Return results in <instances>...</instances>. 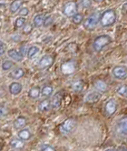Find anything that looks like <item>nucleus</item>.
I'll return each instance as SVG.
<instances>
[{
    "mask_svg": "<svg viewBox=\"0 0 127 151\" xmlns=\"http://www.w3.org/2000/svg\"><path fill=\"white\" fill-rule=\"evenodd\" d=\"M100 22L103 27H109L112 26L116 20V14L113 9L106 10L103 14L100 17Z\"/></svg>",
    "mask_w": 127,
    "mask_h": 151,
    "instance_id": "1",
    "label": "nucleus"
},
{
    "mask_svg": "<svg viewBox=\"0 0 127 151\" xmlns=\"http://www.w3.org/2000/svg\"><path fill=\"white\" fill-rule=\"evenodd\" d=\"M111 41H112V39H111V37L109 36H106V35L99 36V37H97L96 38H95V40L93 41V47L96 52H99L104 47H106L107 45H109L111 43Z\"/></svg>",
    "mask_w": 127,
    "mask_h": 151,
    "instance_id": "2",
    "label": "nucleus"
},
{
    "mask_svg": "<svg viewBox=\"0 0 127 151\" xmlns=\"http://www.w3.org/2000/svg\"><path fill=\"white\" fill-rule=\"evenodd\" d=\"M99 19H100V15L98 13H94L93 14L91 17H89L83 23V27L86 29L88 30H92L94 29L95 27H97V24L99 22Z\"/></svg>",
    "mask_w": 127,
    "mask_h": 151,
    "instance_id": "3",
    "label": "nucleus"
},
{
    "mask_svg": "<svg viewBox=\"0 0 127 151\" xmlns=\"http://www.w3.org/2000/svg\"><path fill=\"white\" fill-rule=\"evenodd\" d=\"M77 123L76 119L73 118H67L66 120L63 121V123L61 125V131L65 134H69L75 130Z\"/></svg>",
    "mask_w": 127,
    "mask_h": 151,
    "instance_id": "4",
    "label": "nucleus"
},
{
    "mask_svg": "<svg viewBox=\"0 0 127 151\" xmlns=\"http://www.w3.org/2000/svg\"><path fill=\"white\" fill-rule=\"evenodd\" d=\"M63 12L67 17H73L77 13V5L76 2H68L63 8Z\"/></svg>",
    "mask_w": 127,
    "mask_h": 151,
    "instance_id": "5",
    "label": "nucleus"
},
{
    "mask_svg": "<svg viewBox=\"0 0 127 151\" xmlns=\"http://www.w3.org/2000/svg\"><path fill=\"white\" fill-rule=\"evenodd\" d=\"M61 71L63 75H70L76 71V63L73 61H66L62 64Z\"/></svg>",
    "mask_w": 127,
    "mask_h": 151,
    "instance_id": "6",
    "label": "nucleus"
},
{
    "mask_svg": "<svg viewBox=\"0 0 127 151\" xmlns=\"http://www.w3.org/2000/svg\"><path fill=\"white\" fill-rule=\"evenodd\" d=\"M113 77L117 79H125L127 77V72H126V68L125 67H116L113 68Z\"/></svg>",
    "mask_w": 127,
    "mask_h": 151,
    "instance_id": "7",
    "label": "nucleus"
},
{
    "mask_svg": "<svg viewBox=\"0 0 127 151\" xmlns=\"http://www.w3.org/2000/svg\"><path fill=\"white\" fill-rule=\"evenodd\" d=\"M63 92L60 91L57 92L54 96H53V99L51 102V107H53L54 109H57L61 106V102L63 99Z\"/></svg>",
    "mask_w": 127,
    "mask_h": 151,
    "instance_id": "8",
    "label": "nucleus"
},
{
    "mask_svg": "<svg viewBox=\"0 0 127 151\" xmlns=\"http://www.w3.org/2000/svg\"><path fill=\"white\" fill-rule=\"evenodd\" d=\"M53 63H54V58H53L51 56H44L40 59V62H39V67L41 68H50Z\"/></svg>",
    "mask_w": 127,
    "mask_h": 151,
    "instance_id": "9",
    "label": "nucleus"
},
{
    "mask_svg": "<svg viewBox=\"0 0 127 151\" xmlns=\"http://www.w3.org/2000/svg\"><path fill=\"white\" fill-rule=\"evenodd\" d=\"M116 109H117V103L115 100L111 99L105 104V111L108 115H113L116 112Z\"/></svg>",
    "mask_w": 127,
    "mask_h": 151,
    "instance_id": "10",
    "label": "nucleus"
},
{
    "mask_svg": "<svg viewBox=\"0 0 127 151\" xmlns=\"http://www.w3.org/2000/svg\"><path fill=\"white\" fill-rule=\"evenodd\" d=\"M101 99V94L99 92H91L86 96V103H96Z\"/></svg>",
    "mask_w": 127,
    "mask_h": 151,
    "instance_id": "11",
    "label": "nucleus"
},
{
    "mask_svg": "<svg viewBox=\"0 0 127 151\" xmlns=\"http://www.w3.org/2000/svg\"><path fill=\"white\" fill-rule=\"evenodd\" d=\"M7 55H8L9 58H11L13 60L17 61V62L22 61L23 58H24L22 54H21L20 52H18V51H16V49H10V50H8Z\"/></svg>",
    "mask_w": 127,
    "mask_h": 151,
    "instance_id": "12",
    "label": "nucleus"
},
{
    "mask_svg": "<svg viewBox=\"0 0 127 151\" xmlns=\"http://www.w3.org/2000/svg\"><path fill=\"white\" fill-rule=\"evenodd\" d=\"M9 91L12 95H18L22 91V85L18 82H13L11 85L9 86Z\"/></svg>",
    "mask_w": 127,
    "mask_h": 151,
    "instance_id": "13",
    "label": "nucleus"
},
{
    "mask_svg": "<svg viewBox=\"0 0 127 151\" xmlns=\"http://www.w3.org/2000/svg\"><path fill=\"white\" fill-rule=\"evenodd\" d=\"M51 109V101L49 99H44L39 103V110L42 112H47Z\"/></svg>",
    "mask_w": 127,
    "mask_h": 151,
    "instance_id": "14",
    "label": "nucleus"
},
{
    "mask_svg": "<svg viewBox=\"0 0 127 151\" xmlns=\"http://www.w3.org/2000/svg\"><path fill=\"white\" fill-rule=\"evenodd\" d=\"M116 129H117V132L121 135H123V137L126 136V119L125 118H123V119L122 121L119 122V124L117 125V127H116Z\"/></svg>",
    "mask_w": 127,
    "mask_h": 151,
    "instance_id": "15",
    "label": "nucleus"
},
{
    "mask_svg": "<svg viewBox=\"0 0 127 151\" xmlns=\"http://www.w3.org/2000/svg\"><path fill=\"white\" fill-rule=\"evenodd\" d=\"M24 74H25V72L22 68H16L9 74V77L12 78H15V79H19L21 78H23Z\"/></svg>",
    "mask_w": 127,
    "mask_h": 151,
    "instance_id": "16",
    "label": "nucleus"
},
{
    "mask_svg": "<svg viewBox=\"0 0 127 151\" xmlns=\"http://www.w3.org/2000/svg\"><path fill=\"white\" fill-rule=\"evenodd\" d=\"M94 88L100 92H105L107 90V85L103 80H97L94 83Z\"/></svg>",
    "mask_w": 127,
    "mask_h": 151,
    "instance_id": "17",
    "label": "nucleus"
},
{
    "mask_svg": "<svg viewBox=\"0 0 127 151\" xmlns=\"http://www.w3.org/2000/svg\"><path fill=\"white\" fill-rule=\"evenodd\" d=\"M26 125V118L25 116H18L14 122V127L16 128H23Z\"/></svg>",
    "mask_w": 127,
    "mask_h": 151,
    "instance_id": "18",
    "label": "nucleus"
},
{
    "mask_svg": "<svg viewBox=\"0 0 127 151\" xmlns=\"http://www.w3.org/2000/svg\"><path fill=\"white\" fill-rule=\"evenodd\" d=\"M10 146H11L13 148H16V149H21L25 147V143L22 141L21 139H17V138H14L12 139L11 141H10Z\"/></svg>",
    "mask_w": 127,
    "mask_h": 151,
    "instance_id": "19",
    "label": "nucleus"
},
{
    "mask_svg": "<svg viewBox=\"0 0 127 151\" xmlns=\"http://www.w3.org/2000/svg\"><path fill=\"white\" fill-rule=\"evenodd\" d=\"M17 137L21 140H28L31 137V133L27 129H22L17 133Z\"/></svg>",
    "mask_w": 127,
    "mask_h": 151,
    "instance_id": "20",
    "label": "nucleus"
},
{
    "mask_svg": "<svg viewBox=\"0 0 127 151\" xmlns=\"http://www.w3.org/2000/svg\"><path fill=\"white\" fill-rule=\"evenodd\" d=\"M22 4H23L22 0H14L11 4V6H10V11H11L12 13H16L19 9V7L22 6Z\"/></svg>",
    "mask_w": 127,
    "mask_h": 151,
    "instance_id": "21",
    "label": "nucleus"
},
{
    "mask_svg": "<svg viewBox=\"0 0 127 151\" xmlns=\"http://www.w3.org/2000/svg\"><path fill=\"white\" fill-rule=\"evenodd\" d=\"M44 15L43 14H39V15H36L34 18V26L36 27H41L42 25L44 24Z\"/></svg>",
    "mask_w": 127,
    "mask_h": 151,
    "instance_id": "22",
    "label": "nucleus"
},
{
    "mask_svg": "<svg viewBox=\"0 0 127 151\" xmlns=\"http://www.w3.org/2000/svg\"><path fill=\"white\" fill-rule=\"evenodd\" d=\"M40 96V88L38 87H34L29 90V96L31 99H37Z\"/></svg>",
    "mask_w": 127,
    "mask_h": 151,
    "instance_id": "23",
    "label": "nucleus"
},
{
    "mask_svg": "<svg viewBox=\"0 0 127 151\" xmlns=\"http://www.w3.org/2000/svg\"><path fill=\"white\" fill-rule=\"evenodd\" d=\"M83 88V84L81 80H77L72 84V89L76 92H80Z\"/></svg>",
    "mask_w": 127,
    "mask_h": 151,
    "instance_id": "24",
    "label": "nucleus"
},
{
    "mask_svg": "<svg viewBox=\"0 0 127 151\" xmlns=\"http://www.w3.org/2000/svg\"><path fill=\"white\" fill-rule=\"evenodd\" d=\"M53 91H54V89H53L51 86H45V87L42 88L41 93L44 96H50L53 94Z\"/></svg>",
    "mask_w": 127,
    "mask_h": 151,
    "instance_id": "25",
    "label": "nucleus"
},
{
    "mask_svg": "<svg viewBox=\"0 0 127 151\" xmlns=\"http://www.w3.org/2000/svg\"><path fill=\"white\" fill-rule=\"evenodd\" d=\"M39 52V48L37 47H31L27 52V56L29 58H33L37 55V53Z\"/></svg>",
    "mask_w": 127,
    "mask_h": 151,
    "instance_id": "26",
    "label": "nucleus"
},
{
    "mask_svg": "<svg viewBox=\"0 0 127 151\" xmlns=\"http://www.w3.org/2000/svg\"><path fill=\"white\" fill-rule=\"evenodd\" d=\"M14 66H15L14 62L9 61V60H6V61H5V62L3 63V65H2V69H3L4 71H6V70H9L10 68H12Z\"/></svg>",
    "mask_w": 127,
    "mask_h": 151,
    "instance_id": "27",
    "label": "nucleus"
},
{
    "mask_svg": "<svg viewBox=\"0 0 127 151\" xmlns=\"http://www.w3.org/2000/svg\"><path fill=\"white\" fill-rule=\"evenodd\" d=\"M83 21V16L81 14H76V15H73V22L75 23V24H80L81 22Z\"/></svg>",
    "mask_w": 127,
    "mask_h": 151,
    "instance_id": "28",
    "label": "nucleus"
},
{
    "mask_svg": "<svg viewBox=\"0 0 127 151\" xmlns=\"http://www.w3.org/2000/svg\"><path fill=\"white\" fill-rule=\"evenodd\" d=\"M117 93L119 95H121V96H126V93H127V87H126V85H123V86H121L120 88H118Z\"/></svg>",
    "mask_w": 127,
    "mask_h": 151,
    "instance_id": "29",
    "label": "nucleus"
},
{
    "mask_svg": "<svg viewBox=\"0 0 127 151\" xmlns=\"http://www.w3.org/2000/svg\"><path fill=\"white\" fill-rule=\"evenodd\" d=\"M26 23V19L24 17H18L16 20V27H22Z\"/></svg>",
    "mask_w": 127,
    "mask_h": 151,
    "instance_id": "30",
    "label": "nucleus"
},
{
    "mask_svg": "<svg viewBox=\"0 0 127 151\" xmlns=\"http://www.w3.org/2000/svg\"><path fill=\"white\" fill-rule=\"evenodd\" d=\"M52 24H53V17L51 16H48L47 17H46L44 19V25H45V27H48V26H50Z\"/></svg>",
    "mask_w": 127,
    "mask_h": 151,
    "instance_id": "31",
    "label": "nucleus"
},
{
    "mask_svg": "<svg viewBox=\"0 0 127 151\" xmlns=\"http://www.w3.org/2000/svg\"><path fill=\"white\" fill-rule=\"evenodd\" d=\"M32 29H33V27H32V25L26 24V25H25V27L23 28V31H24L25 34H29V33H31Z\"/></svg>",
    "mask_w": 127,
    "mask_h": 151,
    "instance_id": "32",
    "label": "nucleus"
},
{
    "mask_svg": "<svg viewBox=\"0 0 127 151\" xmlns=\"http://www.w3.org/2000/svg\"><path fill=\"white\" fill-rule=\"evenodd\" d=\"M81 5L83 8H88L91 6V0H82Z\"/></svg>",
    "mask_w": 127,
    "mask_h": 151,
    "instance_id": "33",
    "label": "nucleus"
},
{
    "mask_svg": "<svg viewBox=\"0 0 127 151\" xmlns=\"http://www.w3.org/2000/svg\"><path fill=\"white\" fill-rule=\"evenodd\" d=\"M28 9L26 8V7H24V8H22L19 11V15H21V16H26V15H28Z\"/></svg>",
    "mask_w": 127,
    "mask_h": 151,
    "instance_id": "34",
    "label": "nucleus"
},
{
    "mask_svg": "<svg viewBox=\"0 0 127 151\" xmlns=\"http://www.w3.org/2000/svg\"><path fill=\"white\" fill-rule=\"evenodd\" d=\"M6 114V109L3 106H0V117L4 116Z\"/></svg>",
    "mask_w": 127,
    "mask_h": 151,
    "instance_id": "35",
    "label": "nucleus"
},
{
    "mask_svg": "<svg viewBox=\"0 0 127 151\" xmlns=\"http://www.w3.org/2000/svg\"><path fill=\"white\" fill-rule=\"evenodd\" d=\"M42 151H56V149L53 147H50V146H46L45 147H43Z\"/></svg>",
    "mask_w": 127,
    "mask_h": 151,
    "instance_id": "36",
    "label": "nucleus"
},
{
    "mask_svg": "<svg viewBox=\"0 0 127 151\" xmlns=\"http://www.w3.org/2000/svg\"><path fill=\"white\" fill-rule=\"evenodd\" d=\"M5 54V48L3 47H0V57H2Z\"/></svg>",
    "mask_w": 127,
    "mask_h": 151,
    "instance_id": "37",
    "label": "nucleus"
},
{
    "mask_svg": "<svg viewBox=\"0 0 127 151\" xmlns=\"http://www.w3.org/2000/svg\"><path fill=\"white\" fill-rule=\"evenodd\" d=\"M123 13H125V12H126V4H124V5H123Z\"/></svg>",
    "mask_w": 127,
    "mask_h": 151,
    "instance_id": "38",
    "label": "nucleus"
},
{
    "mask_svg": "<svg viewBox=\"0 0 127 151\" xmlns=\"http://www.w3.org/2000/svg\"><path fill=\"white\" fill-rule=\"evenodd\" d=\"M94 2H96V3H101V2H103V0H93Z\"/></svg>",
    "mask_w": 127,
    "mask_h": 151,
    "instance_id": "39",
    "label": "nucleus"
},
{
    "mask_svg": "<svg viewBox=\"0 0 127 151\" xmlns=\"http://www.w3.org/2000/svg\"><path fill=\"white\" fill-rule=\"evenodd\" d=\"M106 151H116V150H115V149H113V148H112V149H107Z\"/></svg>",
    "mask_w": 127,
    "mask_h": 151,
    "instance_id": "40",
    "label": "nucleus"
},
{
    "mask_svg": "<svg viewBox=\"0 0 127 151\" xmlns=\"http://www.w3.org/2000/svg\"><path fill=\"white\" fill-rule=\"evenodd\" d=\"M0 47H3V43L0 41Z\"/></svg>",
    "mask_w": 127,
    "mask_h": 151,
    "instance_id": "41",
    "label": "nucleus"
}]
</instances>
